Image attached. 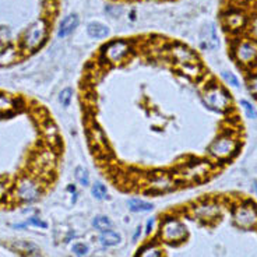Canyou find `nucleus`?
<instances>
[{"label":"nucleus","instance_id":"f257e3e1","mask_svg":"<svg viewBox=\"0 0 257 257\" xmlns=\"http://www.w3.org/2000/svg\"><path fill=\"white\" fill-rule=\"evenodd\" d=\"M239 148L238 136L233 132H224L208 146L207 153L217 161L231 160Z\"/></svg>","mask_w":257,"mask_h":257},{"label":"nucleus","instance_id":"f03ea898","mask_svg":"<svg viewBox=\"0 0 257 257\" xmlns=\"http://www.w3.org/2000/svg\"><path fill=\"white\" fill-rule=\"evenodd\" d=\"M203 102L208 109L214 112L224 113L231 109L232 98L229 92L225 90L224 87H221L218 84H210L207 85L206 90L203 91Z\"/></svg>","mask_w":257,"mask_h":257},{"label":"nucleus","instance_id":"7ed1b4c3","mask_svg":"<svg viewBox=\"0 0 257 257\" xmlns=\"http://www.w3.org/2000/svg\"><path fill=\"white\" fill-rule=\"evenodd\" d=\"M211 164L206 160H192L185 162L178 171V178L186 183L201 182L211 174Z\"/></svg>","mask_w":257,"mask_h":257},{"label":"nucleus","instance_id":"20e7f679","mask_svg":"<svg viewBox=\"0 0 257 257\" xmlns=\"http://www.w3.org/2000/svg\"><path fill=\"white\" fill-rule=\"evenodd\" d=\"M42 194V186L38 180L31 176H23L17 180L14 186V199L20 203H32L38 200Z\"/></svg>","mask_w":257,"mask_h":257},{"label":"nucleus","instance_id":"39448f33","mask_svg":"<svg viewBox=\"0 0 257 257\" xmlns=\"http://www.w3.org/2000/svg\"><path fill=\"white\" fill-rule=\"evenodd\" d=\"M160 236L167 243H180L187 236V228L175 217H167L161 222Z\"/></svg>","mask_w":257,"mask_h":257},{"label":"nucleus","instance_id":"423d86ee","mask_svg":"<svg viewBox=\"0 0 257 257\" xmlns=\"http://www.w3.org/2000/svg\"><path fill=\"white\" fill-rule=\"evenodd\" d=\"M133 51L132 42L124 39L110 41L102 48V59L109 64H119L124 62Z\"/></svg>","mask_w":257,"mask_h":257},{"label":"nucleus","instance_id":"0eeeda50","mask_svg":"<svg viewBox=\"0 0 257 257\" xmlns=\"http://www.w3.org/2000/svg\"><path fill=\"white\" fill-rule=\"evenodd\" d=\"M233 58L243 67H253L257 64V42L253 39H240L232 48Z\"/></svg>","mask_w":257,"mask_h":257},{"label":"nucleus","instance_id":"6e6552de","mask_svg":"<svg viewBox=\"0 0 257 257\" xmlns=\"http://www.w3.org/2000/svg\"><path fill=\"white\" fill-rule=\"evenodd\" d=\"M48 34V24L44 19L37 20L27 30L23 38V49L27 52L37 51L45 42Z\"/></svg>","mask_w":257,"mask_h":257},{"label":"nucleus","instance_id":"1a4fd4ad","mask_svg":"<svg viewBox=\"0 0 257 257\" xmlns=\"http://www.w3.org/2000/svg\"><path fill=\"white\" fill-rule=\"evenodd\" d=\"M233 222L242 229L257 228V206L251 201H243L233 210Z\"/></svg>","mask_w":257,"mask_h":257},{"label":"nucleus","instance_id":"9d476101","mask_svg":"<svg viewBox=\"0 0 257 257\" xmlns=\"http://www.w3.org/2000/svg\"><path fill=\"white\" fill-rule=\"evenodd\" d=\"M146 186L148 192L153 194H164L174 190L176 187V180L167 172H155L148 176Z\"/></svg>","mask_w":257,"mask_h":257},{"label":"nucleus","instance_id":"9b49d317","mask_svg":"<svg viewBox=\"0 0 257 257\" xmlns=\"http://www.w3.org/2000/svg\"><path fill=\"white\" fill-rule=\"evenodd\" d=\"M221 211H222L221 204L217 201H212V200L201 201L190 208L193 217L199 221H203V222H212V221L218 219Z\"/></svg>","mask_w":257,"mask_h":257},{"label":"nucleus","instance_id":"f8f14e48","mask_svg":"<svg viewBox=\"0 0 257 257\" xmlns=\"http://www.w3.org/2000/svg\"><path fill=\"white\" fill-rule=\"evenodd\" d=\"M168 55H169V58L172 59L179 67L192 66V64H199V59L196 56V53L190 51L187 46L180 45V44H174V45L169 46Z\"/></svg>","mask_w":257,"mask_h":257},{"label":"nucleus","instance_id":"ddd939ff","mask_svg":"<svg viewBox=\"0 0 257 257\" xmlns=\"http://www.w3.org/2000/svg\"><path fill=\"white\" fill-rule=\"evenodd\" d=\"M222 26L229 32L242 31L247 26V17L242 10L231 9L222 14Z\"/></svg>","mask_w":257,"mask_h":257},{"label":"nucleus","instance_id":"4468645a","mask_svg":"<svg viewBox=\"0 0 257 257\" xmlns=\"http://www.w3.org/2000/svg\"><path fill=\"white\" fill-rule=\"evenodd\" d=\"M56 162V155L52 150H44L37 154L34 160V167L39 174H51Z\"/></svg>","mask_w":257,"mask_h":257},{"label":"nucleus","instance_id":"2eb2a0df","mask_svg":"<svg viewBox=\"0 0 257 257\" xmlns=\"http://www.w3.org/2000/svg\"><path fill=\"white\" fill-rule=\"evenodd\" d=\"M200 44L203 49H215L218 46V35L214 24H208L200 34Z\"/></svg>","mask_w":257,"mask_h":257},{"label":"nucleus","instance_id":"dca6fc26","mask_svg":"<svg viewBox=\"0 0 257 257\" xmlns=\"http://www.w3.org/2000/svg\"><path fill=\"white\" fill-rule=\"evenodd\" d=\"M78 23H80V20H78L77 14H70V16H67L66 19L62 20L58 31L59 38H66V37H69L71 32L77 28Z\"/></svg>","mask_w":257,"mask_h":257},{"label":"nucleus","instance_id":"f3484780","mask_svg":"<svg viewBox=\"0 0 257 257\" xmlns=\"http://www.w3.org/2000/svg\"><path fill=\"white\" fill-rule=\"evenodd\" d=\"M87 34L90 38L94 39H103L109 35V28L108 26H105L102 23H98V21H92L87 27Z\"/></svg>","mask_w":257,"mask_h":257},{"label":"nucleus","instance_id":"a211bd4d","mask_svg":"<svg viewBox=\"0 0 257 257\" xmlns=\"http://www.w3.org/2000/svg\"><path fill=\"white\" fill-rule=\"evenodd\" d=\"M99 242L105 247H110V246H116L122 242V236L120 233L112 231V229H108V231H102L101 235H99Z\"/></svg>","mask_w":257,"mask_h":257},{"label":"nucleus","instance_id":"6ab92c4d","mask_svg":"<svg viewBox=\"0 0 257 257\" xmlns=\"http://www.w3.org/2000/svg\"><path fill=\"white\" fill-rule=\"evenodd\" d=\"M16 101L7 94H0V116L13 113L16 110Z\"/></svg>","mask_w":257,"mask_h":257},{"label":"nucleus","instance_id":"aec40b11","mask_svg":"<svg viewBox=\"0 0 257 257\" xmlns=\"http://www.w3.org/2000/svg\"><path fill=\"white\" fill-rule=\"evenodd\" d=\"M127 206L130 208V211L133 212H147L151 211L154 206L151 203H148L146 200H140V199H130L127 200Z\"/></svg>","mask_w":257,"mask_h":257},{"label":"nucleus","instance_id":"412c9836","mask_svg":"<svg viewBox=\"0 0 257 257\" xmlns=\"http://www.w3.org/2000/svg\"><path fill=\"white\" fill-rule=\"evenodd\" d=\"M137 257H164V253L158 244L148 243L139 250Z\"/></svg>","mask_w":257,"mask_h":257},{"label":"nucleus","instance_id":"4be33fe9","mask_svg":"<svg viewBox=\"0 0 257 257\" xmlns=\"http://www.w3.org/2000/svg\"><path fill=\"white\" fill-rule=\"evenodd\" d=\"M92 225H94V228L98 229V231H108V229H110V226H112V221L106 215H98V217L92 219Z\"/></svg>","mask_w":257,"mask_h":257},{"label":"nucleus","instance_id":"5701e85b","mask_svg":"<svg viewBox=\"0 0 257 257\" xmlns=\"http://www.w3.org/2000/svg\"><path fill=\"white\" fill-rule=\"evenodd\" d=\"M44 133H45L46 140L51 143V144H58L59 133L58 130H56V127H55L51 122H48L45 126H44Z\"/></svg>","mask_w":257,"mask_h":257},{"label":"nucleus","instance_id":"b1692460","mask_svg":"<svg viewBox=\"0 0 257 257\" xmlns=\"http://www.w3.org/2000/svg\"><path fill=\"white\" fill-rule=\"evenodd\" d=\"M91 194H92L96 200H103L108 197V189H106V186H105L103 183L96 182V183H94L92 187H91Z\"/></svg>","mask_w":257,"mask_h":257},{"label":"nucleus","instance_id":"393cba45","mask_svg":"<svg viewBox=\"0 0 257 257\" xmlns=\"http://www.w3.org/2000/svg\"><path fill=\"white\" fill-rule=\"evenodd\" d=\"M74 176H76V180H77L81 186L85 187L90 185V174H88V171H87L85 168L83 167L76 168V171H74Z\"/></svg>","mask_w":257,"mask_h":257},{"label":"nucleus","instance_id":"a878e982","mask_svg":"<svg viewBox=\"0 0 257 257\" xmlns=\"http://www.w3.org/2000/svg\"><path fill=\"white\" fill-rule=\"evenodd\" d=\"M246 31L249 38L256 41L257 42V13L253 14L250 19H247V26H246Z\"/></svg>","mask_w":257,"mask_h":257},{"label":"nucleus","instance_id":"bb28decb","mask_svg":"<svg viewBox=\"0 0 257 257\" xmlns=\"http://www.w3.org/2000/svg\"><path fill=\"white\" fill-rule=\"evenodd\" d=\"M240 106H242V109H243L246 117H249V119H256L257 110H256V108H254V106H253V105L249 102V101L242 99V101H240Z\"/></svg>","mask_w":257,"mask_h":257},{"label":"nucleus","instance_id":"cd10ccee","mask_svg":"<svg viewBox=\"0 0 257 257\" xmlns=\"http://www.w3.org/2000/svg\"><path fill=\"white\" fill-rule=\"evenodd\" d=\"M71 98H73V90L71 88H64L59 94V102L62 103V106L67 108L70 105Z\"/></svg>","mask_w":257,"mask_h":257},{"label":"nucleus","instance_id":"c85d7f7f","mask_svg":"<svg viewBox=\"0 0 257 257\" xmlns=\"http://www.w3.org/2000/svg\"><path fill=\"white\" fill-rule=\"evenodd\" d=\"M222 78H224V81L228 84L229 87L239 88V85H240L238 77H236L233 73H231V71H224V73H222Z\"/></svg>","mask_w":257,"mask_h":257},{"label":"nucleus","instance_id":"c756f323","mask_svg":"<svg viewBox=\"0 0 257 257\" xmlns=\"http://www.w3.org/2000/svg\"><path fill=\"white\" fill-rule=\"evenodd\" d=\"M27 225H34V226H38V228H48V224L44 222L42 219H39L38 217H31V218L27 221L26 224H19L14 225V228H23V226H27Z\"/></svg>","mask_w":257,"mask_h":257},{"label":"nucleus","instance_id":"7c9ffc66","mask_svg":"<svg viewBox=\"0 0 257 257\" xmlns=\"http://www.w3.org/2000/svg\"><path fill=\"white\" fill-rule=\"evenodd\" d=\"M247 87L251 94L257 96V73H253L250 77L247 78Z\"/></svg>","mask_w":257,"mask_h":257},{"label":"nucleus","instance_id":"2f4dec72","mask_svg":"<svg viewBox=\"0 0 257 257\" xmlns=\"http://www.w3.org/2000/svg\"><path fill=\"white\" fill-rule=\"evenodd\" d=\"M73 251H74V254H77V256L83 257L85 256L87 253H88V246L84 243H76L73 244Z\"/></svg>","mask_w":257,"mask_h":257},{"label":"nucleus","instance_id":"473e14b6","mask_svg":"<svg viewBox=\"0 0 257 257\" xmlns=\"http://www.w3.org/2000/svg\"><path fill=\"white\" fill-rule=\"evenodd\" d=\"M7 192V182L5 180H0V199H3L6 196Z\"/></svg>","mask_w":257,"mask_h":257},{"label":"nucleus","instance_id":"72a5a7b5","mask_svg":"<svg viewBox=\"0 0 257 257\" xmlns=\"http://www.w3.org/2000/svg\"><path fill=\"white\" fill-rule=\"evenodd\" d=\"M154 222H155V219H154V218L148 219L147 228H146V233H147V235H150V233L153 232V228H154Z\"/></svg>","mask_w":257,"mask_h":257},{"label":"nucleus","instance_id":"f704fd0d","mask_svg":"<svg viewBox=\"0 0 257 257\" xmlns=\"http://www.w3.org/2000/svg\"><path fill=\"white\" fill-rule=\"evenodd\" d=\"M140 232H142V228L139 226V228H137V232H136V235H135V236H133V239H135V240H136V239H137V238H139V235H140Z\"/></svg>","mask_w":257,"mask_h":257},{"label":"nucleus","instance_id":"c9c22d12","mask_svg":"<svg viewBox=\"0 0 257 257\" xmlns=\"http://www.w3.org/2000/svg\"><path fill=\"white\" fill-rule=\"evenodd\" d=\"M254 192H256V194H257V180L254 182Z\"/></svg>","mask_w":257,"mask_h":257}]
</instances>
